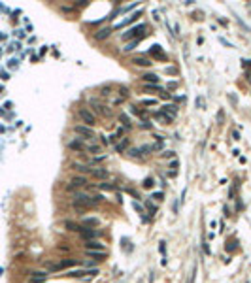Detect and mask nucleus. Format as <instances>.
<instances>
[{"label":"nucleus","mask_w":251,"mask_h":283,"mask_svg":"<svg viewBox=\"0 0 251 283\" xmlns=\"http://www.w3.org/2000/svg\"><path fill=\"white\" fill-rule=\"evenodd\" d=\"M79 119L87 125V127H94L96 125V115L89 110V108H79V112H78Z\"/></svg>","instance_id":"nucleus-1"},{"label":"nucleus","mask_w":251,"mask_h":283,"mask_svg":"<svg viewBox=\"0 0 251 283\" xmlns=\"http://www.w3.org/2000/svg\"><path fill=\"white\" fill-rule=\"evenodd\" d=\"M74 132L78 134V136H81V138H94V130H93V127H87V125H76L74 127Z\"/></svg>","instance_id":"nucleus-2"},{"label":"nucleus","mask_w":251,"mask_h":283,"mask_svg":"<svg viewBox=\"0 0 251 283\" xmlns=\"http://www.w3.org/2000/svg\"><path fill=\"white\" fill-rule=\"evenodd\" d=\"M79 234H81L83 240L89 242V240H96V236H100V230H98V228H89V226H83Z\"/></svg>","instance_id":"nucleus-3"},{"label":"nucleus","mask_w":251,"mask_h":283,"mask_svg":"<svg viewBox=\"0 0 251 283\" xmlns=\"http://www.w3.org/2000/svg\"><path fill=\"white\" fill-rule=\"evenodd\" d=\"M85 249L87 251H108L106 245L102 242H98V240H89V242H85Z\"/></svg>","instance_id":"nucleus-4"},{"label":"nucleus","mask_w":251,"mask_h":283,"mask_svg":"<svg viewBox=\"0 0 251 283\" xmlns=\"http://www.w3.org/2000/svg\"><path fill=\"white\" fill-rule=\"evenodd\" d=\"M68 149H72V151H85V142H83V138L70 140V142H68Z\"/></svg>","instance_id":"nucleus-5"},{"label":"nucleus","mask_w":251,"mask_h":283,"mask_svg":"<svg viewBox=\"0 0 251 283\" xmlns=\"http://www.w3.org/2000/svg\"><path fill=\"white\" fill-rule=\"evenodd\" d=\"M85 255L94 259V260H104L108 257V251H87V249H85Z\"/></svg>","instance_id":"nucleus-6"},{"label":"nucleus","mask_w":251,"mask_h":283,"mask_svg":"<svg viewBox=\"0 0 251 283\" xmlns=\"http://www.w3.org/2000/svg\"><path fill=\"white\" fill-rule=\"evenodd\" d=\"M132 62L136 64V66H151V61H149L147 57H144V55H136V57H132Z\"/></svg>","instance_id":"nucleus-7"},{"label":"nucleus","mask_w":251,"mask_h":283,"mask_svg":"<svg viewBox=\"0 0 251 283\" xmlns=\"http://www.w3.org/2000/svg\"><path fill=\"white\" fill-rule=\"evenodd\" d=\"M142 30H146V25H138V27H134V28H130L128 32H125V34H123V40H128V38L136 36L138 32H142Z\"/></svg>","instance_id":"nucleus-8"},{"label":"nucleus","mask_w":251,"mask_h":283,"mask_svg":"<svg viewBox=\"0 0 251 283\" xmlns=\"http://www.w3.org/2000/svg\"><path fill=\"white\" fill-rule=\"evenodd\" d=\"M142 79H144V83H147V85H159V75H155V74H144Z\"/></svg>","instance_id":"nucleus-9"},{"label":"nucleus","mask_w":251,"mask_h":283,"mask_svg":"<svg viewBox=\"0 0 251 283\" xmlns=\"http://www.w3.org/2000/svg\"><path fill=\"white\" fill-rule=\"evenodd\" d=\"M119 123H121V127L127 130V128H132V119H130L127 113H121L119 115Z\"/></svg>","instance_id":"nucleus-10"},{"label":"nucleus","mask_w":251,"mask_h":283,"mask_svg":"<svg viewBox=\"0 0 251 283\" xmlns=\"http://www.w3.org/2000/svg\"><path fill=\"white\" fill-rule=\"evenodd\" d=\"M100 225V219L98 217H83V226H89V228H94Z\"/></svg>","instance_id":"nucleus-11"},{"label":"nucleus","mask_w":251,"mask_h":283,"mask_svg":"<svg viewBox=\"0 0 251 283\" xmlns=\"http://www.w3.org/2000/svg\"><path fill=\"white\" fill-rule=\"evenodd\" d=\"M72 166H74L76 172H79V174H91L93 172V168H89L87 164H81V162H72Z\"/></svg>","instance_id":"nucleus-12"},{"label":"nucleus","mask_w":251,"mask_h":283,"mask_svg":"<svg viewBox=\"0 0 251 283\" xmlns=\"http://www.w3.org/2000/svg\"><path fill=\"white\" fill-rule=\"evenodd\" d=\"M87 183H89V181H87L85 176H74L72 178V185H74V187H87Z\"/></svg>","instance_id":"nucleus-13"},{"label":"nucleus","mask_w":251,"mask_h":283,"mask_svg":"<svg viewBox=\"0 0 251 283\" xmlns=\"http://www.w3.org/2000/svg\"><path fill=\"white\" fill-rule=\"evenodd\" d=\"M110 34H112V28H108V27L106 28H100V30L94 32V40H106Z\"/></svg>","instance_id":"nucleus-14"},{"label":"nucleus","mask_w":251,"mask_h":283,"mask_svg":"<svg viewBox=\"0 0 251 283\" xmlns=\"http://www.w3.org/2000/svg\"><path fill=\"white\" fill-rule=\"evenodd\" d=\"M47 276H49V272H46V270H36V272H32V274H30V277L34 279V281H43Z\"/></svg>","instance_id":"nucleus-15"},{"label":"nucleus","mask_w":251,"mask_h":283,"mask_svg":"<svg viewBox=\"0 0 251 283\" xmlns=\"http://www.w3.org/2000/svg\"><path fill=\"white\" fill-rule=\"evenodd\" d=\"M85 151L94 153V155H100L102 153V145L100 144H85Z\"/></svg>","instance_id":"nucleus-16"},{"label":"nucleus","mask_w":251,"mask_h":283,"mask_svg":"<svg viewBox=\"0 0 251 283\" xmlns=\"http://www.w3.org/2000/svg\"><path fill=\"white\" fill-rule=\"evenodd\" d=\"M91 174H93L96 179H106L108 178V170H104V168H93Z\"/></svg>","instance_id":"nucleus-17"},{"label":"nucleus","mask_w":251,"mask_h":283,"mask_svg":"<svg viewBox=\"0 0 251 283\" xmlns=\"http://www.w3.org/2000/svg\"><path fill=\"white\" fill-rule=\"evenodd\" d=\"M127 145H128V138L125 136V138H121V140H119L117 144H115V151H117V153H121V151L127 149Z\"/></svg>","instance_id":"nucleus-18"},{"label":"nucleus","mask_w":251,"mask_h":283,"mask_svg":"<svg viewBox=\"0 0 251 283\" xmlns=\"http://www.w3.org/2000/svg\"><path fill=\"white\" fill-rule=\"evenodd\" d=\"M161 112H164L166 115L174 117V115L178 113V108H176V106H172V104H166V106H162V110H161Z\"/></svg>","instance_id":"nucleus-19"},{"label":"nucleus","mask_w":251,"mask_h":283,"mask_svg":"<svg viewBox=\"0 0 251 283\" xmlns=\"http://www.w3.org/2000/svg\"><path fill=\"white\" fill-rule=\"evenodd\" d=\"M66 228L68 230H72V232H81V225H78V223H74V221H66Z\"/></svg>","instance_id":"nucleus-20"},{"label":"nucleus","mask_w":251,"mask_h":283,"mask_svg":"<svg viewBox=\"0 0 251 283\" xmlns=\"http://www.w3.org/2000/svg\"><path fill=\"white\" fill-rule=\"evenodd\" d=\"M98 189H104V191H115V185L110 183V181H102V183H98Z\"/></svg>","instance_id":"nucleus-21"},{"label":"nucleus","mask_w":251,"mask_h":283,"mask_svg":"<svg viewBox=\"0 0 251 283\" xmlns=\"http://www.w3.org/2000/svg\"><path fill=\"white\" fill-rule=\"evenodd\" d=\"M138 17H140V12H136V13H134L132 17H130V19H127V21H123V23H119V25H117V28H121V27H127L128 23H132V21H136Z\"/></svg>","instance_id":"nucleus-22"},{"label":"nucleus","mask_w":251,"mask_h":283,"mask_svg":"<svg viewBox=\"0 0 251 283\" xmlns=\"http://www.w3.org/2000/svg\"><path fill=\"white\" fill-rule=\"evenodd\" d=\"M128 157H132V159H140V157H142L140 147H132V149H128Z\"/></svg>","instance_id":"nucleus-23"},{"label":"nucleus","mask_w":251,"mask_h":283,"mask_svg":"<svg viewBox=\"0 0 251 283\" xmlns=\"http://www.w3.org/2000/svg\"><path fill=\"white\" fill-rule=\"evenodd\" d=\"M102 200H104V194H93V197H91V202H93V206L100 204Z\"/></svg>","instance_id":"nucleus-24"},{"label":"nucleus","mask_w":251,"mask_h":283,"mask_svg":"<svg viewBox=\"0 0 251 283\" xmlns=\"http://www.w3.org/2000/svg\"><path fill=\"white\" fill-rule=\"evenodd\" d=\"M138 42H140V40H132V42H130V43H127V46L123 47V51H125V53H128L130 49H134V46H136Z\"/></svg>","instance_id":"nucleus-25"},{"label":"nucleus","mask_w":251,"mask_h":283,"mask_svg":"<svg viewBox=\"0 0 251 283\" xmlns=\"http://www.w3.org/2000/svg\"><path fill=\"white\" fill-rule=\"evenodd\" d=\"M81 274H87V270H74V272H68L66 276H72V277H79Z\"/></svg>","instance_id":"nucleus-26"},{"label":"nucleus","mask_w":251,"mask_h":283,"mask_svg":"<svg viewBox=\"0 0 251 283\" xmlns=\"http://www.w3.org/2000/svg\"><path fill=\"white\" fill-rule=\"evenodd\" d=\"M128 94H130L128 93V87H119V96H121V98H127Z\"/></svg>","instance_id":"nucleus-27"},{"label":"nucleus","mask_w":251,"mask_h":283,"mask_svg":"<svg viewBox=\"0 0 251 283\" xmlns=\"http://www.w3.org/2000/svg\"><path fill=\"white\" fill-rule=\"evenodd\" d=\"M142 104H144V106H155L157 100H155V98H147V100L144 98V100H142Z\"/></svg>","instance_id":"nucleus-28"},{"label":"nucleus","mask_w":251,"mask_h":283,"mask_svg":"<svg viewBox=\"0 0 251 283\" xmlns=\"http://www.w3.org/2000/svg\"><path fill=\"white\" fill-rule=\"evenodd\" d=\"M110 91H112V87H110V85H104L102 89H100V94H104V96H106V94H110Z\"/></svg>","instance_id":"nucleus-29"},{"label":"nucleus","mask_w":251,"mask_h":283,"mask_svg":"<svg viewBox=\"0 0 251 283\" xmlns=\"http://www.w3.org/2000/svg\"><path fill=\"white\" fill-rule=\"evenodd\" d=\"M144 187H146V189H151V187H153V179H151V178H147V179L144 181Z\"/></svg>","instance_id":"nucleus-30"},{"label":"nucleus","mask_w":251,"mask_h":283,"mask_svg":"<svg viewBox=\"0 0 251 283\" xmlns=\"http://www.w3.org/2000/svg\"><path fill=\"white\" fill-rule=\"evenodd\" d=\"M174 155H176L174 151H164V153H162V159H172Z\"/></svg>","instance_id":"nucleus-31"},{"label":"nucleus","mask_w":251,"mask_h":283,"mask_svg":"<svg viewBox=\"0 0 251 283\" xmlns=\"http://www.w3.org/2000/svg\"><path fill=\"white\" fill-rule=\"evenodd\" d=\"M125 98H121V96H117V98H113V106H119V104H123Z\"/></svg>","instance_id":"nucleus-32"},{"label":"nucleus","mask_w":251,"mask_h":283,"mask_svg":"<svg viewBox=\"0 0 251 283\" xmlns=\"http://www.w3.org/2000/svg\"><path fill=\"white\" fill-rule=\"evenodd\" d=\"M162 197H164L162 193H153V200H162Z\"/></svg>","instance_id":"nucleus-33"},{"label":"nucleus","mask_w":251,"mask_h":283,"mask_svg":"<svg viewBox=\"0 0 251 283\" xmlns=\"http://www.w3.org/2000/svg\"><path fill=\"white\" fill-rule=\"evenodd\" d=\"M196 106H198V108H204V100H202V98H196Z\"/></svg>","instance_id":"nucleus-34"},{"label":"nucleus","mask_w":251,"mask_h":283,"mask_svg":"<svg viewBox=\"0 0 251 283\" xmlns=\"http://www.w3.org/2000/svg\"><path fill=\"white\" fill-rule=\"evenodd\" d=\"M140 127H142V128H151V123H147V121H144V123H142Z\"/></svg>","instance_id":"nucleus-35"},{"label":"nucleus","mask_w":251,"mask_h":283,"mask_svg":"<svg viewBox=\"0 0 251 283\" xmlns=\"http://www.w3.org/2000/svg\"><path fill=\"white\" fill-rule=\"evenodd\" d=\"M100 142H102V144L106 145V144H108V138H106V136H100Z\"/></svg>","instance_id":"nucleus-36"}]
</instances>
